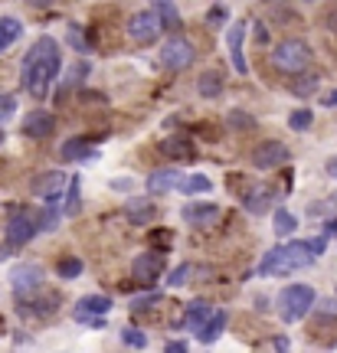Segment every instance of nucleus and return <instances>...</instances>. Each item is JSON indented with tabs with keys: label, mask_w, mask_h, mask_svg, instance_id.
<instances>
[{
	"label": "nucleus",
	"mask_w": 337,
	"mask_h": 353,
	"mask_svg": "<svg viewBox=\"0 0 337 353\" xmlns=\"http://www.w3.org/2000/svg\"><path fill=\"white\" fill-rule=\"evenodd\" d=\"M63 72V50L52 37H39L30 52L23 56V65H20V85L23 92H30L33 99H46L50 95V85L59 79Z\"/></svg>",
	"instance_id": "f257e3e1"
},
{
	"label": "nucleus",
	"mask_w": 337,
	"mask_h": 353,
	"mask_svg": "<svg viewBox=\"0 0 337 353\" xmlns=\"http://www.w3.org/2000/svg\"><path fill=\"white\" fill-rule=\"evenodd\" d=\"M311 262H314V255L308 249V242H288V245H275V249L265 252L259 272L262 275H291V272L308 268Z\"/></svg>",
	"instance_id": "f03ea898"
},
{
	"label": "nucleus",
	"mask_w": 337,
	"mask_h": 353,
	"mask_svg": "<svg viewBox=\"0 0 337 353\" xmlns=\"http://www.w3.org/2000/svg\"><path fill=\"white\" fill-rule=\"evenodd\" d=\"M272 65L291 79L305 76V69L311 65V46H308L305 39H291V37L282 39L272 50Z\"/></svg>",
	"instance_id": "7ed1b4c3"
},
{
	"label": "nucleus",
	"mask_w": 337,
	"mask_h": 353,
	"mask_svg": "<svg viewBox=\"0 0 337 353\" xmlns=\"http://www.w3.org/2000/svg\"><path fill=\"white\" fill-rule=\"evenodd\" d=\"M275 304H278L282 321H285V324H295V321H301V317L314 307V288L311 285H288V288L278 291Z\"/></svg>",
	"instance_id": "20e7f679"
},
{
	"label": "nucleus",
	"mask_w": 337,
	"mask_h": 353,
	"mask_svg": "<svg viewBox=\"0 0 337 353\" xmlns=\"http://www.w3.org/2000/svg\"><path fill=\"white\" fill-rule=\"evenodd\" d=\"M193 59H197V50H193V43H190L187 37H171L161 46V65L164 69H171V72H184V69H190Z\"/></svg>",
	"instance_id": "39448f33"
},
{
	"label": "nucleus",
	"mask_w": 337,
	"mask_h": 353,
	"mask_svg": "<svg viewBox=\"0 0 337 353\" xmlns=\"http://www.w3.org/2000/svg\"><path fill=\"white\" fill-rule=\"evenodd\" d=\"M164 33L161 20L154 17V10H135L128 17V37L141 43V46H151V43H157Z\"/></svg>",
	"instance_id": "423d86ee"
},
{
	"label": "nucleus",
	"mask_w": 337,
	"mask_h": 353,
	"mask_svg": "<svg viewBox=\"0 0 337 353\" xmlns=\"http://www.w3.org/2000/svg\"><path fill=\"white\" fill-rule=\"evenodd\" d=\"M39 232V216H30V210H10L7 216V245H26Z\"/></svg>",
	"instance_id": "0eeeda50"
},
{
	"label": "nucleus",
	"mask_w": 337,
	"mask_h": 353,
	"mask_svg": "<svg viewBox=\"0 0 337 353\" xmlns=\"http://www.w3.org/2000/svg\"><path fill=\"white\" fill-rule=\"evenodd\" d=\"M10 288L26 298V294H33V291L43 288V268L37 262H20L10 268Z\"/></svg>",
	"instance_id": "6e6552de"
},
{
	"label": "nucleus",
	"mask_w": 337,
	"mask_h": 353,
	"mask_svg": "<svg viewBox=\"0 0 337 353\" xmlns=\"http://www.w3.org/2000/svg\"><path fill=\"white\" fill-rule=\"evenodd\" d=\"M164 268H167L164 252H141L135 259V265H131V275H135L137 285H154L164 275Z\"/></svg>",
	"instance_id": "1a4fd4ad"
},
{
	"label": "nucleus",
	"mask_w": 337,
	"mask_h": 353,
	"mask_svg": "<svg viewBox=\"0 0 337 353\" xmlns=\"http://www.w3.org/2000/svg\"><path fill=\"white\" fill-rule=\"evenodd\" d=\"M288 157H291V151H288L282 141H262L252 151V164L259 167V170H275V167L288 164Z\"/></svg>",
	"instance_id": "9d476101"
},
{
	"label": "nucleus",
	"mask_w": 337,
	"mask_h": 353,
	"mask_svg": "<svg viewBox=\"0 0 337 353\" xmlns=\"http://www.w3.org/2000/svg\"><path fill=\"white\" fill-rule=\"evenodd\" d=\"M108 311H112V298H105V294H86V298H79V304H75V321L102 327L99 314H108Z\"/></svg>",
	"instance_id": "9b49d317"
},
{
	"label": "nucleus",
	"mask_w": 337,
	"mask_h": 353,
	"mask_svg": "<svg viewBox=\"0 0 337 353\" xmlns=\"http://www.w3.org/2000/svg\"><path fill=\"white\" fill-rule=\"evenodd\" d=\"M52 131H56V114L52 112H43V108H37V112H30L23 118V134L26 138H50Z\"/></svg>",
	"instance_id": "f8f14e48"
},
{
	"label": "nucleus",
	"mask_w": 337,
	"mask_h": 353,
	"mask_svg": "<svg viewBox=\"0 0 337 353\" xmlns=\"http://www.w3.org/2000/svg\"><path fill=\"white\" fill-rule=\"evenodd\" d=\"M242 39H246V23L239 20V23L229 26V33H226V46H229V59L236 65L239 76H246L249 69H246V56H242Z\"/></svg>",
	"instance_id": "ddd939ff"
},
{
	"label": "nucleus",
	"mask_w": 337,
	"mask_h": 353,
	"mask_svg": "<svg viewBox=\"0 0 337 353\" xmlns=\"http://www.w3.org/2000/svg\"><path fill=\"white\" fill-rule=\"evenodd\" d=\"M180 183V174H177L174 167H161V170H154L148 176V193L151 196H164V193H171V190Z\"/></svg>",
	"instance_id": "4468645a"
},
{
	"label": "nucleus",
	"mask_w": 337,
	"mask_h": 353,
	"mask_svg": "<svg viewBox=\"0 0 337 353\" xmlns=\"http://www.w3.org/2000/svg\"><path fill=\"white\" fill-rule=\"evenodd\" d=\"M180 216L190 226H213V219L220 216V206H213V203H190V206H184Z\"/></svg>",
	"instance_id": "2eb2a0df"
},
{
	"label": "nucleus",
	"mask_w": 337,
	"mask_h": 353,
	"mask_svg": "<svg viewBox=\"0 0 337 353\" xmlns=\"http://www.w3.org/2000/svg\"><path fill=\"white\" fill-rule=\"evenodd\" d=\"M272 200H275V190L256 187V190H249V193L242 196V206H246L252 216H262V213H269V210H272Z\"/></svg>",
	"instance_id": "dca6fc26"
},
{
	"label": "nucleus",
	"mask_w": 337,
	"mask_h": 353,
	"mask_svg": "<svg viewBox=\"0 0 337 353\" xmlns=\"http://www.w3.org/2000/svg\"><path fill=\"white\" fill-rule=\"evenodd\" d=\"M213 314H216V311H213V304H206V301H190V304H187V317H184V324H187V330H197V334H200Z\"/></svg>",
	"instance_id": "f3484780"
},
{
	"label": "nucleus",
	"mask_w": 337,
	"mask_h": 353,
	"mask_svg": "<svg viewBox=\"0 0 337 353\" xmlns=\"http://www.w3.org/2000/svg\"><path fill=\"white\" fill-rule=\"evenodd\" d=\"M59 304H56V294H50V298H26L23 304H20V314H33V317H50L52 311H56Z\"/></svg>",
	"instance_id": "a211bd4d"
},
{
	"label": "nucleus",
	"mask_w": 337,
	"mask_h": 353,
	"mask_svg": "<svg viewBox=\"0 0 337 353\" xmlns=\"http://www.w3.org/2000/svg\"><path fill=\"white\" fill-rule=\"evenodd\" d=\"M197 92H200L203 99H216V95H223V76H220L216 69H206V72L197 79Z\"/></svg>",
	"instance_id": "6ab92c4d"
},
{
	"label": "nucleus",
	"mask_w": 337,
	"mask_h": 353,
	"mask_svg": "<svg viewBox=\"0 0 337 353\" xmlns=\"http://www.w3.org/2000/svg\"><path fill=\"white\" fill-rule=\"evenodd\" d=\"M128 216L135 219V226H148L151 219H154V206L144 196H131L128 200Z\"/></svg>",
	"instance_id": "aec40b11"
},
{
	"label": "nucleus",
	"mask_w": 337,
	"mask_h": 353,
	"mask_svg": "<svg viewBox=\"0 0 337 353\" xmlns=\"http://www.w3.org/2000/svg\"><path fill=\"white\" fill-rule=\"evenodd\" d=\"M20 33H23V26H20L17 17H0V52L10 50L13 43L20 39Z\"/></svg>",
	"instance_id": "412c9836"
},
{
	"label": "nucleus",
	"mask_w": 337,
	"mask_h": 353,
	"mask_svg": "<svg viewBox=\"0 0 337 353\" xmlns=\"http://www.w3.org/2000/svg\"><path fill=\"white\" fill-rule=\"evenodd\" d=\"M177 190H180L184 196H193V193H210L213 180H210V176H203V174H190V176H180Z\"/></svg>",
	"instance_id": "4be33fe9"
},
{
	"label": "nucleus",
	"mask_w": 337,
	"mask_h": 353,
	"mask_svg": "<svg viewBox=\"0 0 337 353\" xmlns=\"http://www.w3.org/2000/svg\"><path fill=\"white\" fill-rule=\"evenodd\" d=\"M161 151L171 154V157H177V161H190V157H193V144H190V138L177 134V138H167V141H164Z\"/></svg>",
	"instance_id": "5701e85b"
},
{
	"label": "nucleus",
	"mask_w": 337,
	"mask_h": 353,
	"mask_svg": "<svg viewBox=\"0 0 337 353\" xmlns=\"http://www.w3.org/2000/svg\"><path fill=\"white\" fill-rule=\"evenodd\" d=\"M66 183V174L63 170H52V174H46V176H39L37 183H33V193H39V196H50V193H59V187Z\"/></svg>",
	"instance_id": "b1692460"
},
{
	"label": "nucleus",
	"mask_w": 337,
	"mask_h": 353,
	"mask_svg": "<svg viewBox=\"0 0 337 353\" xmlns=\"http://www.w3.org/2000/svg\"><path fill=\"white\" fill-rule=\"evenodd\" d=\"M226 321H229V317H226V311H216V314H213L210 321H206V327H203L200 334H197V341H200V343H213L216 337H220V334H223Z\"/></svg>",
	"instance_id": "393cba45"
},
{
	"label": "nucleus",
	"mask_w": 337,
	"mask_h": 353,
	"mask_svg": "<svg viewBox=\"0 0 337 353\" xmlns=\"http://www.w3.org/2000/svg\"><path fill=\"white\" fill-rule=\"evenodd\" d=\"M275 236H278V239H288V236H291V232H295V229H298V219H295V213H288V210H275Z\"/></svg>",
	"instance_id": "a878e982"
},
{
	"label": "nucleus",
	"mask_w": 337,
	"mask_h": 353,
	"mask_svg": "<svg viewBox=\"0 0 337 353\" xmlns=\"http://www.w3.org/2000/svg\"><path fill=\"white\" fill-rule=\"evenodd\" d=\"M82 157H95V151H88V141L82 138H73V141H66L63 144V161H82Z\"/></svg>",
	"instance_id": "bb28decb"
},
{
	"label": "nucleus",
	"mask_w": 337,
	"mask_h": 353,
	"mask_svg": "<svg viewBox=\"0 0 337 353\" xmlns=\"http://www.w3.org/2000/svg\"><path fill=\"white\" fill-rule=\"evenodd\" d=\"M151 10H154V17L161 20L164 30H177V26H180V17H177V7H174V3H167V0H164V3H154Z\"/></svg>",
	"instance_id": "cd10ccee"
},
{
	"label": "nucleus",
	"mask_w": 337,
	"mask_h": 353,
	"mask_svg": "<svg viewBox=\"0 0 337 353\" xmlns=\"http://www.w3.org/2000/svg\"><path fill=\"white\" fill-rule=\"evenodd\" d=\"M56 272H59V278H63V281H73V278L82 275V259H75V255H66V259H59Z\"/></svg>",
	"instance_id": "c85d7f7f"
},
{
	"label": "nucleus",
	"mask_w": 337,
	"mask_h": 353,
	"mask_svg": "<svg viewBox=\"0 0 337 353\" xmlns=\"http://www.w3.org/2000/svg\"><path fill=\"white\" fill-rule=\"evenodd\" d=\"M318 85H321V79H318V76H298V79H291V95L305 99V95L318 92Z\"/></svg>",
	"instance_id": "c756f323"
},
{
	"label": "nucleus",
	"mask_w": 337,
	"mask_h": 353,
	"mask_svg": "<svg viewBox=\"0 0 337 353\" xmlns=\"http://www.w3.org/2000/svg\"><path fill=\"white\" fill-rule=\"evenodd\" d=\"M63 206H43V213H39V229L43 232H52V229L59 226V219H63Z\"/></svg>",
	"instance_id": "7c9ffc66"
},
{
	"label": "nucleus",
	"mask_w": 337,
	"mask_h": 353,
	"mask_svg": "<svg viewBox=\"0 0 337 353\" xmlns=\"http://www.w3.org/2000/svg\"><path fill=\"white\" fill-rule=\"evenodd\" d=\"M88 72H92V65L88 63H75L73 69H69V76L63 79V88H75V85H82L88 79Z\"/></svg>",
	"instance_id": "2f4dec72"
},
{
	"label": "nucleus",
	"mask_w": 337,
	"mask_h": 353,
	"mask_svg": "<svg viewBox=\"0 0 337 353\" xmlns=\"http://www.w3.org/2000/svg\"><path fill=\"white\" fill-rule=\"evenodd\" d=\"M161 291H151V294H141V298H135L131 301V314H141V311H148V307H154V304H161Z\"/></svg>",
	"instance_id": "473e14b6"
},
{
	"label": "nucleus",
	"mask_w": 337,
	"mask_h": 353,
	"mask_svg": "<svg viewBox=\"0 0 337 353\" xmlns=\"http://www.w3.org/2000/svg\"><path fill=\"white\" fill-rule=\"evenodd\" d=\"M314 121V114L308 112V108H298V112H291V118H288V125H291V131H308Z\"/></svg>",
	"instance_id": "72a5a7b5"
},
{
	"label": "nucleus",
	"mask_w": 337,
	"mask_h": 353,
	"mask_svg": "<svg viewBox=\"0 0 337 353\" xmlns=\"http://www.w3.org/2000/svg\"><path fill=\"white\" fill-rule=\"evenodd\" d=\"M79 213V176L69 180V196H66V216Z\"/></svg>",
	"instance_id": "f704fd0d"
},
{
	"label": "nucleus",
	"mask_w": 337,
	"mask_h": 353,
	"mask_svg": "<svg viewBox=\"0 0 337 353\" xmlns=\"http://www.w3.org/2000/svg\"><path fill=\"white\" fill-rule=\"evenodd\" d=\"M66 39H69V46H73V50H79V52H82V50H92V46L86 43V33H82V30H79L75 23L66 30Z\"/></svg>",
	"instance_id": "c9c22d12"
},
{
	"label": "nucleus",
	"mask_w": 337,
	"mask_h": 353,
	"mask_svg": "<svg viewBox=\"0 0 337 353\" xmlns=\"http://www.w3.org/2000/svg\"><path fill=\"white\" fill-rule=\"evenodd\" d=\"M122 341H125L128 347H137V350H144V347H148V337H144L141 330H135V327H125V330H122Z\"/></svg>",
	"instance_id": "e433bc0d"
},
{
	"label": "nucleus",
	"mask_w": 337,
	"mask_h": 353,
	"mask_svg": "<svg viewBox=\"0 0 337 353\" xmlns=\"http://www.w3.org/2000/svg\"><path fill=\"white\" fill-rule=\"evenodd\" d=\"M13 112H17V95L3 92V95H0V125H3V121H10Z\"/></svg>",
	"instance_id": "4c0bfd02"
},
{
	"label": "nucleus",
	"mask_w": 337,
	"mask_h": 353,
	"mask_svg": "<svg viewBox=\"0 0 337 353\" xmlns=\"http://www.w3.org/2000/svg\"><path fill=\"white\" fill-rule=\"evenodd\" d=\"M226 121H229V128H239V131H249L256 121H252V114H246V112H229L226 114Z\"/></svg>",
	"instance_id": "58836bf2"
},
{
	"label": "nucleus",
	"mask_w": 337,
	"mask_h": 353,
	"mask_svg": "<svg viewBox=\"0 0 337 353\" xmlns=\"http://www.w3.org/2000/svg\"><path fill=\"white\" fill-rule=\"evenodd\" d=\"M190 275H193L190 265H177L174 272H171V278H167V285H171V288H180L184 281H190Z\"/></svg>",
	"instance_id": "ea45409f"
},
{
	"label": "nucleus",
	"mask_w": 337,
	"mask_h": 353,
	"mask_svg": "<svg viewBox=\"0 0 337 353\" xmlns=\"http://www.w3.org/2000/svg\"><path fill=\"white\" fill-rule=\"evenodd\" d=\"M226 17H229V13H226V7H223V3H216V7H210V10H206V23H210L213 30H220V26L226 23Z\"/></svg>",
	"instance_id": "a19ab883"
},
{
	"label": "nucleus",
	"mask_w": 337,
	"mask_h": 353,
	"mask_svg": "<svg viewBox=\"0 0 337 353\" xmlns=\"http://www.w3.org/2000/svg\"><path fill=\"white\" fill-rule=\"evenodd\" d=\"M308 249H311V255L318 259V255L327 249V239H325V236H314V239H308Z\"/></svg>",
	"instance_id": "79ce46f5"
},
{
	"label": "nucleus",
	"mask_w": 337,
	"mask_h": 353,
	"mask_svg": "<svg viewBox=\"0 0 337 353\" xmlns=\"http://www.w3.org/2000/svg\"><path fill=\"white\" fill-rule=\"evenodd\" d=\"M164 353H190V347H187V341H171L164 347Z\"/></svg>",
	"instance_id": "37998d69"
},
{
	"label": "nucleus",
	"mask_w": 337,
	"mask_h": 353,
	"mask_svg": "<svg viewBox=\"0 0 337 353\" xmlns=\"http://www.w3.org/2000/svg\"><path fill=\"white\" fill-rule=\"evenodd\" d=\"M272 13H278V17H275L278 23H288V20H295V10H288V7H272Z\"/></svg>",
	"instance_id": "c03bdc74"
},
{
	"label": "nucleus",
	"mask_w": 337,
	"mask_h": 353,
	"mask_svg": "<svg viewBox=\"0 0 337 353\" xmlns=\"http://www.w3.org/2000/svg\"><path fill=\"white\" fill-rule=\"evenodd\" d=\"M256 43H262V46L269 43V26L265 23H256Z\"/></svg>",
	"instance_id": "a18cd8bd"
},
{
	"label": "nucleus",
	"mask_w": 337,
	"mask_h": 353,
	"mask_svg": "<svg viewBox=\"0 0 337 353\" xmlns=\"http://www.w3.org/2000/svg\"><path fill=\"white\" fill-rule=\"evenodd\" d=\"M331 236H337V219H327L325 223V239H331Z\"/></svg>",
	"instance_id": "49530a36"
},
{
	"label": "nucleus",
	"mask_w": 337,
	"mask_h": 353,
	"mask_svg": "<svg viewBox=\"0 0 337 353\" xmlns=\"http://www.w3.org/2000/svg\"><path fill=\"white\" fill-rule=\"evenodd\" d=\"M112 190H131V180L122 176V180H112Z\"/></svg>",
	"instance_id": "de8ad7c7"
},
{
	"label": "nucleus",
	"mask_w": 337,
	"mask_h": 353,
	"mask_svg": "<svg viewBox=\"0 0 337 353\" xmlns=\"http://www.w3.org/2000/svg\"><path fill=\"white\" fill-rule=\"evenodd\" d=\"M321 101H325L327 108H337V88H334V92H331V95H325V99H321Z\"/></svg>",
	"instance_id": "09e8293b"
},
{
	"label": "nucleus",
	"mask_w": 337,
	"mask_h": 353,
	"mask_svg": "<svg viewBox=\"0 0 337 353\" xmlns=\"http://www.w3.org/2000/svg\"><path fill=\"white\" fill-rule=\"evenodd\" d=\"M3 259H10V245H0V262Z\"/></svg>",
	"instance_id": "8fccbe9b"
},
{
	"label": "nucleus",
	"mask_w": 337,
	"mask_h": 353,
	"mask_svg": "<svg viewBox=\"0 0 337 353\" xmlns=\"http://www.w3.org/2000/svg\"><path fill=\"white\" fill-rule=\"evenodd\" d=\"M327 170H331V176H337V157L334 161H327Z\"/></svg>",
	"instance_id": "3c124183"
}]
</instances>
